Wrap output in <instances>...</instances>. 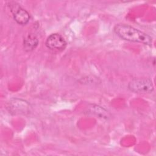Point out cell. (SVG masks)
Instances as JSON below:
<instances>
[{"label": "cell", "instance_id": "6da1fadb", "mask_svg": "<svg viewBox=\"0 0 156 156\" xmlns=\"http://www.w3.org/2000/svg\"><path fill=\"white\" fill-rule=\"evenodd\" d=\"M114 31L118 36L127 41L141 43L147 45H151L152 43V38L151 36L128 24H116L114 27Z\"/></svg>", "mask_w": 156, "mask_h": 156}, {"label": "cell", "instance_id": "7a4b0ae2", "mask_svg": "<svg viewBox=\"0 0 156 156\" xmlns=\"http://www.w3.org/2000/svg\"><path fill=\"white\" fill-rule=\"evenodd\" d=\"M128 88L135 93H149L153 91L154 85L151 79L147 78L134 79L129 82Z\"/></svg>", "mask_w": 156, "mask_h": 156}, {"label": "cell", "instance_id": "3957f363", "mask_svg": "<svg viewBox=\"0 0 156 156\" xmlns=\"http://www.w3.org/2000/svg\"><path fill=\"white\" fill-rule=\"evenodd\" d=\"M10 12L15 21L19 24L26 25L30 20V15L27 10L22 8L15 2H9V4Z\"/></svg>", "mask_w": 156, "mask_h": 156}, {"label": "cell", "instance_id": "277c9868", "mask_svg": "<svg viewBox=\"0 0 156 156\" xmlns=\"http://www.w3.org/2000/svg\"><path fill=\"white\" fill-rule=\"evenodd\" d=\"M45 44L48 48L52 50H63L66 48L67 43L60 34L54 33L47 38Z\"/></svg>", "mask_w": 156, "mask_h": 156}, {"label": "cell", "instance_id": "5b68a950", "mask_svg": "<svg viewBox=\"0 0 156 156\" xmlns=\"http://www.w3.org/2000/svg\"><path fill=\"white\" fill-rule=\"evenodd\" d=\"M8 107L9 111L14 114H24L29 112L30 110V105L27 102L19 99H13L11 101Z\"/></svg>", "mask_w": 156, "mask_h": 156}, {"label": "cell", "instance_id": "8992f818", "mask_svg": "<svg viewBox=\"0 0 156 156\" xmlns=\"http://www.w3.org/2000/svg\"><path fill=\"white\" fill-rule=\"evenodd\" d=\"M38 44L37 38L33 34H29L23 41V46L26 51L30 52L36 48Z\"/></svg>", "mask_w": 156, "mask_h": 156}, {"label": "cell", "instance_id": "52a82bcc", "mask_svg": "<svg viewBox=\"0 0 156 156\" xmlns=\"http://www.w3.org/2000/svg\"><path fill=\"white\" fill-rule=\"evenodd\" d=\"M90 113L96 115L98 118H103V119H108L110 117V115L107 110L104 108L99 107L98 105H92L90 107Z\"/></svg>", "mask_w": 156, "mask_h": 156}]
</instances>
